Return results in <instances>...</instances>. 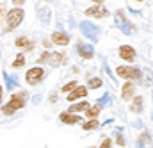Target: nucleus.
I'll use <instances>...</instances> for the list:
<instances>
[{
	"instance_id": "f257e3e1",
	"label": "nucleus",
	"mask_w": 153,
	"mask_h": 148,
	"mask_svg": "<svg viewBox=\"0 0 153 148\" xmlns=\"http://www.w3.org/2000/svg\"><path fill=\"white\" fill-rule=\"evenodd\" d=\"M25 98H27V93H25V91H20V93L13 95L11 100L2 107V114L11 116V114H14L16 111H20V109L25 105Z\"/></svg>"
},
{
	"instance_id": "f03ea898",
	"label": "nucleus",
	"mask_w": 153,
	"mask_h": 148,
	"mask_svg": "<svg viewBox=\"0 0 153 148\" xmlns=\"http://www.w3.org/2000/svg\"><path fill=\"white\" fill-rule=\"evenodd\" d=\"M23 16H25V11L22 9V7H14V9H11L7 14H5V22H7V32H11V31H14L16 27H20V23L23 22Z\"/></svg>"
},
{
	"instance_id": "7ed1b4c3",
	"label": "nucleus",
	"mask_w": 153,
	"mask_h": 148,
	"mask_svg": "<svg viewBox=\"0 0 153 148\" xmlns=\"http://www.w3.org/2000/svg\"><path fill=\"white\" fill-rule=\"evenodd\" d=\"M39 63H48L50 66H62L68 63V55L61 52H43L38 59Z\"/></svg>"
},
{
	"instance_id": "20e7f679",
	"label": "nucleus",
	"mask_w": 153,
	"mask_h": 148,
	"mask_svg": "<svg viewBox=\"0 0 153 148\" xmlns=\"http://www.w3.org/2000/svg\"><path fill=\"white\" fill-rule=\"evenodd\" d=\"M116 75L119 77V78H126V80H135V78H139L143 72L139 70V68H135V66H117L116 68Z\"/></svg>"
},
{
	"instance_id": "39448f33",
	"label": "nucleus",
	"mask_w": 153,
	"mask_h": 148,
	"mask_svg": "<svg viewBox=\"0 0 153 148\" xmlns=\"http://www.w3.org/2000/svg\"><path fill=\"white\" fill-rule=\"evenodd\" d=\"M45 70L41 68V66H32L27 73H25V80H27V84L29 86H36V84H39L43 78H45Z\"/></svg>"
},
{
	"instance_id": "423d86ee",
	"label": "nucleus",
	"mask_w": 153,
	"mask_h": 148,
	"mask_svg": "<svg viewBox=\"0 0 153 148\" xmlns=\"http://www.w3.org/2000/svg\"><path fill=\"white\" fill-rule=\"evenodd\" d=\"M85 14H87L89 18H105V16H109V11H107V7H103L102 4H98V5L89 7V9L85 11Z\"/></svg>"
},
{
	"instance_id": "0eeeda50",
	"label": "nucleus",
	"mask_w": 153,
	"mask_h": 148,
	"mask_svg": "<svg viewBox=\"0 0 153 148\" xmlns=\"http://www.w3.org/2000/svg\"><path fill=\"white\" fill-rule=\"evenodd\" d=\"M116 20H117V25L121 23V31H123L125 34H132V29L135 31V27H134L126 18H125V14H123L121 11H117V13H116Z\"/></svg>"
},
{
	"instance_id": "6e6552de",
	"label": "nucleus",
	"mask_w": 153,
	"mask_h": 148,
	"mask_svg": "<svg viewBox=\"0 0 153 148\" xmlns=\"http://www.w3.org/2000/svg\"><path fill=\"white\" fill-rule=\"evenodd\" d=\"M117 54H119V57L125 59V61H134L135 55H137L135 50H134V46H130V45H121L119 50H117Z\"/></svg>"
},
{
	"instance_id": "1a4fd4ad",
	"label": "nucleus",
	"mask_w": 153,
	"mask_h": 148,
	"mask_svg": "<svg viewBox=\"0 0 153 148\" xmlns=\"http://www.w3.org/2000/svg\"><path fill=\"white\" fill-rule=\"evenodd\" d=\"M134 95H135V86H134L132 80H126L121 87V98L123 100H132Z\"/></svg>"
},
{
	"instance_id": "9d476101",
	"label": "nucleus",
	"mask_w": 153,
	"mask_h": 148,
	"mask_svg": "<svg viewBox=\"0 0 153 148\" xmlns=\"http://www.w3.org/2000/svg\"><path fill=\"white\" fill-rule=\"evenodd\" d=\"M50 41L53 43V45H59V46H66L68 43H70V36L68 34H64V32H61V31H55L52 37H50Z\"/></svg>"
},
{
	"instance_id": "9b49d317",
	"label": "nucleus",
	"mask_w": 153,
	"mask_h": 148,
	"mask_svg": "<svg viewBox=\"0 0 153 148\" xmlns=\"http://www.w3.org/2000/svg\"><path fill=\"white\" fill-rule=\"evenodd\" d=\"M76 52H78V55H80L82 59H91V57L94 55L91 45H85V43H78V45H76Z\"/></svg>"
},
{
	"instance_id": "f8f14e48",
	"label": "nucleus",
	"mask_w": 153,
	"mask_h": 148,
	"mask_svg": "<svg viewBox=\"0 0 153 148\" xmlns=\"http://www.w3.org/2000/svg\"><path fill=\"white\" fill-rule=\"evenodd\" d=\"M84 96H87V87H84V86H76L73 91H70V95H68V102H75V100L84 98Z\"/></svg>"
},
{
	"instance_id": "ddd939ff",
	"label": "nucleus",
	"mask_w": 153,
	"mask_h": 148,
	"mask_svg": "<svg viewBox=\"0 0 153 148\" xmlns=\"http://www.w3.org/2000/svg\"><path fill=\"white\" fill-rule=\"evenodd\" d=\"M59 120H61L62 123H66V125H75V123H80V121H82L80 116H76V114H73V112H70V111L61 112Z\"/></svg>"
},
{
	"instance_id": "4468645a",
	"label": "nucleus",
	"mask_w": 153,
	"mask_h": 148,
	"mask_svg": "<svg viewBox=\"0 0 153 148\" xmlns=\"http://www.w3.org/2000/svg\"><path fill=\"white\" fill-rule=\"evenodd\" d=\"M14 45L18 46V48H23V50H34V43L29 39V37H25V36H20V37H16V41H14Z\"/></svg>"
},
{
	"instance_id": "2eb2a0df",
	"label": "nucleus",
	"mask_w": 153,
	"mask_h": 148,
	"mask_svg": "<svg viewBox=\"0 0 153 148\" xmlns=\"http://www.w3.org/2000/svg\"><path fill=\"white\" fill-rule=\"evenodd\" d=\"M82 31H84V34L85 36H93V39H96V34H98V27H94V25H91V23H87V22H84L82 25Z\"/></svg>"
},
{
	"instance_id": "dca6fc26",
	"label": "nucleus",
	"mask_w": 153,
	"mask_h": 148,
	"mask_svg": "<svg viewBox=\"0 0 153 148\" xmlns=\"http://www.w3.org/2000/svg\"><path fill=\"white\" fill-rule=\"evenodd\" d=\"M87 109H89V102H87V100H82V102H78V104H71L68 111L75 114V112H82V111H87Z\"/></svg>"
},
{
	"instance_id": "f3484780",
	"label": "nucleus",
	"mask_w": 153,
	"mask_h": 148,
	"mask_svg": "<svg viewBox=\"0 0 153 148\" xmlns=\"http://www.w3.org/2000/svg\"><path fill=\"white\" fill-rule=\"evenodd\" d=\"M143 102H144V98L143 96H134V102H132V105H130V109L134 112H143Z\"/></svg>"
},
{
	"instance_id": "a211bd4d",
	"label": "nucleus",
	"mask_w": 153,
	"mask_h": 148,
	"mask_svg": "<svg viewBox=\"0 0 153 148\" xmlns=\"http://www.w3.org/2000/svg\"><path fill=\"white\" fill-rule=\"evenodd\" d=\"M39 20H41V23H43L45 27L50 23V9H48V7L39 9Z\"/></svg>"
},
{
	"instance_id": "6ab92c4d",
	"label": "nucleus",
	"mask_w": 153,
	"mask_h": 148,
	"mask_svg": "<svg viewBox=\"0 0 153 148\" xmlns=\"http://www.w3.org/2000/svg\"><path fill=\"white\" fill-rule=\"evenodd\" d=\"M100 111H102V104H96V105H93V107H89V109L85 111V116H87L89 120H93V118H98Z\"/></svg>"
},
{
	"instance_id": "aec40b11",
	"label": "nucleus",
	"mask_w": 153,
	"mask_h": 148,
	"mask_svg": "<svg viewBox=\"0 0 153 148\" xmlns=\"http://www.w3.org/2000/svg\"><path fill=\"white\" fill-rule=\"evenodd\" d=\"M25 61H27V59H25V55H23V54L16 55V59H14V63H13V68H14V70H16V68H22V66L25 64Z\"/></svg>"
},
{
	"instance_id": "412c9836",
	"label": "nucleus",
	"mask_w": 153,
	"mask_h": 148,
	"mask_svg": "<svg viewBox=\"0 0 153 148\" xmlns=\"http://www.w3.org/2000/svg\"><path fill=\"white\" fill-rule=\"evenodd\" d=\"M98 121H96V118H93V120H89V121H85L84 123V130H94V129H98Z\"/></svg>"
},
{
	"instance_id": "4be33fe9",
	"label": "nucleus",
	"mask_w": 153,
	"mask_h": 148,
	"mask_svg": "<svg viewBox=\"0 0 153 148\" xmlns=\"http://www.w3.org/2000/svg\"><path fill=\"white\" fill-rule=\"evenodd\" d=\"M102 78H98V77H93V78H89V87L91 89H98V87H102Z\"/></svg>"
},
{
	"instance_id": "5701e85b",
	"label": "nucleus",
	"mask_w": 153,
	"mask_h": 148,
	"mask_svg": "<svg viewBox=\"0 0 153 148\" xmlns=\"http://www.w3.org/2000/svg\"><path fill=\"white\" fill-rule=\"evenodd\" d=\"M76 86H78V82H76V80H71V82H68L66 86H62V93H70V91H73Z\"/></svg>"
},
{
	"instance_id": "b1692460",
	"label": "nucleus",
	"mask_w": 153,
	"mask_h": 148,
	"mask_svg": "<svg viewBox=\"0 0 153 148\" xmlns=\"http://www.w3.org/2000/svg\"><path fill=\"white\" fill-rule=\"evenodd\" d=\"M116 145H119V147H125V145H126V143H125V138H123L121 134L116 136Z\"/></svg>"
},
{
	"instance_id": "393cba45",
	"label": "nucleus",
	"mask_w": 153,
	"mask_h": 148,
	"mask_svg": "<svg viewBox=\"0 0 153 148\" xmlns=\"http://www.w3.org/2000/svg\"><path fill=\"white\" fill-rule=\"evenodd\" d=\"M25 2H27V0H13V4H14L16 7H20V5H23Z\"/></svg>"
},
{
	"instance_id": "a878e982",
	"label": "nucleus",
	"mask_w": 153,
	"mask_h": 148,
	"mask_svg": "<svg viewBox=\"0 0 153 148\" xmlns=\"http://www.w3.org/2000/svg\"><path fill=\"white\" fill-rule=\"evenodd\" d=\"M52 45H53V43H52V41H48V39H45V41H43V46H45V48H50Z\"/></svg>"
},
{
	"instance_id": "bb28decb",
	"label": "nucleus",
	"mask_w": 153,
	"mask_h": 148,
	"mask_svg": "<svg viewBox=\"0 0 153 148\" xmlns=\"http://www.w3.org/2000/svg\"><path fill=\"white\" fill-rule=\"evenodd\" d=\"M50 102H52V104L57 102V93H52V95H50Z\"/></svg>"
},
{
	"instance_id": "cd10ccee",
	"label": "nucleus",
	"mask_w": 153,
	"mask_h": 148,
	"mask_svg": "<svg viewBox=\"0 0 153 148\" xmlns=\"http://www.w3.org/2000/svg\"><path fill=\"white\" fill-rule=\"evenodd\" d=\"M2 96H4V87L0 86V105H2Z\"/></svg>"
},
{
	"instance_id": "c85d7f7f",
	"label": "nucleus",
	"mask_w": 153,
	"mask_h": 148,
	"mask_svg": "<svg viewBox=\"0 0 153 148\" xmlns=\"http://www.w3.org/2000/svg\"><path fill=\"white\" fill-rule=\"evenodd\" d=\"M93 2H96V4H102V2H103V0H93Z\"/></svg>"
},
{
	"instance_id": "c756f323",
	"label": "nucleus",
	"mask_w": 153,
	"mask_h": 148,
	"mask_svg": "<svg viewBox=\"0 0 153 148\" xmlns=\"http://www.w3.org/2000/svg\"><path fill=\"white\" fill-rule=\"evenodd\" d=\"M137 2H144V0H137Z\"/></svg>"
}]
</instances>
